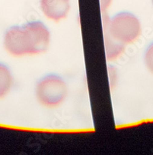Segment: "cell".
Segmentation results:
<instances>
[{
  "label": "cell",
  "mask_w": 153,
  "mask_h": 155,
  "mask_svg": "<svg viewBox=\"0 0 153 155\" xmlns=\"http://www.w3.org/2000/svg\"><path fill=\"white\" fill-rule=\"evenodd\" d=\"M12 75L10 70L4 64L0 63V99L7 95L12 88Z\"/></svg>",
  "instance_id": "52a82bcc"
},
{
  "label": "cell",
  "mask_w": 153,
  "mask_h": 155,
  "mask_svg": "<svg viewBox=\"0 0 153 155\" xmlns=\"http://www.w3.org/2000/svg\"><path fill=\"white\" fill-rule=\"evenodd\" d=\"M107 28L111 37L124 45L135 41L142 31L139 19L128 12H119L111 19L108 18Z\"/></svg>",
  "instance_id": "6da1fadb"
},
{
  "label": "cell",
  "mask_w": 153,
  "mask_h": 155,
  "mask_svg": "<svg viewBox=\"0 0 153 155\" xmlns=\"http://www.w3.org/2000/svg\"><path fill=\"white\" fill-rule=\"evenodd\" d=\"M40 8L46 17L59 22L67 16L71 4L69 0H40Z\"/></svg>",
  "instance_id": "5b68a950"
},
{
  "label": "cell",
  "mask_w": 153,
  "mask_h": 155,
  "mask_svg": "<svg viewBox=\"0 0 153 155\" xmlns=\"http://www.w3.org/2000/svg\"><path fill=\"white\" fill-rule=\"evenodd\" d=\"M111 2V0H100V9H101L102 12H106V10L109 7Z\"/></svg>",
  "instance_id": "9c48e42d"
},
{
  "label": "cell",
  "mask_w": 153,
  "mask_h": 155,
  "mask_svg": "<svg viewBox=\"0 0 153 155\" xmlns=\"http://www.w3.org/2000/svg\"><path fill=\"white\" fill-rule=\"evenodd\" d=\"M145 61L150 72L153 74V43L149 45L146 51L145 54Z\"/></svg>",
  "instance_id": "ba28073f"
},
{
  "label": "cell",
  "mask_w": 153,
  "mask_h": 155,
  "mask_svg": "<svg viewBox=\"0 0 153 155\" xmlns=\"http://www.w3.org/2000/svg\"><path fill=\"white\" fill-rule=\"evenodd\" d=\"M67 95V84L60 76L48 74L37 83L36 96L38 102L45 107H57L65 100Z\"/></svg>",
  "instance_id": "7a4b0ae2"
},
{
  "label": "cell",
  "mask_w": 153,
  "mask_h": 155,
  "mask_svg": "<svg viewBox=\"0 0 153 155\" xmlns=\"http://www.w3.org/2000/svg\"><path fill=\"white\" fill-rule=\"evenodd\" d=\"M4 47L9 54L14 57L30 55L28 39L23 26H13L5 32Z\"/></svg>",
  "instance_id": "277c9868"
},
{
  "label": "cell",
  "mask_w": 153,
  "mask_h": 155,
  "mask_svg": "<svg viewBox=\"0 0 153 155\" xmlns=\"http://www.w3.org/2000/svg\"><path fill=\"white\" fill-rule=\"evenodd\" d=\"M28 39L30 55L44 53L49 48L50 34L46 25L40 21L29 22L23 25Z\"/></svg>",
  "instance_id": "3957f363"
},
{
  "label": "cell",
  "mask_w": 153,
  "mask_h": 155,
  "mask_svg": "<svg viewBox=\"0 0 153 155\" xmlns=\"http://www.w3.org/2000/svg\"><path fill=\"white\" fill-rule=\"evenodd\" d=\"M152 4H153V0H152Z\"/></svg>",
  "instance_id": "30bf717a"
},
{
  "label": "cell",
  "mask_w": 153,
  "mask_h": 155,
  "mask_svg": "<svg viewBox=\"0 0 153 155\" xmlns=\"http://www.w3.org/2000/svg\"><path fill=\"white\" fill-rule=\"evenodd\" d=\"M103 13V32H104V48H105L106 58L107 60H114L119 55L123 53L125 50V45L115 41L110 34L107 28V19L108 16H106L105 12Z\"/></svg>",
  "instance_id": "8992f818"
}]
</instances>
